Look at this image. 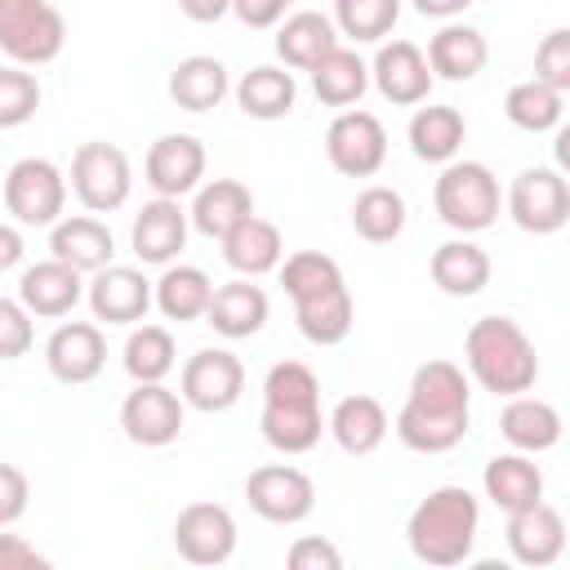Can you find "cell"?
I'll use <instances>...</instances> for the list:
<instances>
[{"label":"cell","instance_id":"2e32d148","mask_svg":"<svg viewBox=\"0 0 570 570\" xmlns=\"http://www.w3.org/2000/svg\"><path fill=\"white\" fill-rule=\"evenodd\" d=\"M205 142L196 134H160L151 147H147V160H142V178L156 196H169V200H183L187 191H196L205 183Z\"/></svg>","mask_w":570,"mask_h":570},{"label":"cell","instance_id":"7c38bea8","mask_svg":"<svg viewBox=\"0 0 570 570\" xmlns=\"http://www.w3.org/2000/svg\"><path fill=\"white\" fill-rule=\"evenodd\" d=\"M245 392V365L236 352L227 347H200L183 361V374H178V396L183 405L200 410V414H223L240 401Z\"/></svg>","mask_w":570,"mask_h":570},{"label":"cell","instance_id":"4dcf8cb0","mask_svg":"<svg viewBox=\"0 0 570 570\" xmlns=\"http://www.w3.org/2000/svg\"><path fill=\"white\" fill-rule=\"evenodd\" d=\"M485 62H490V45H485V36H481L476 27H468V22H445V27L428 40V67H432L436 80L463 85V80L481 76Z\"/></svg>","mask_w":570,"mask_h":570},{"label":"cell","instance_id":"83f0119b","mask_svg":"<svg viewBox=\"0 0 570 570\" xmlns=\"http://www.w3.org/2000/svg\"><path fill=\"white\" fill-rule=\"evenodd\" d=\"M338 40V27L330 13H316V9H298L289 18L276 22V58L289 67V71H312Z\"/></svg>","mask_w":570,"mask_h":570},{"label":"cell","instance_id":"4fadbf2b","mask_svg":"<svg viewBox=\"0 0 570 570\" xmlns=\"http://www.w3.org/2000/svg\"><path fill=\"white\" fill-rule=\"evenodd\" d=\"M245 499L249 508L272 521V525H298L316 508V485L303 468L294 463H263L245 476Z\"/></svg>","mask_w":570,"mask_h":570},{"label":"cell","instance_id":"52a82bcc","mask_svg":"<svg viewBox=\"0 0 570 570\" xmlns=\"http://www.w3.org/2000/svg\"><path fill=\"white\" fill-rule=\"evenodd\" d=\"M67 45V18L49 0H0V53L18 67H45Z\"/></svg>","mask_w":570,"mask_h":570},{"label":"cell","instance_id":"6da1fadb","mask_svg":"<svg viewBox=\"0 0 570 570\" xmlns=\"http://www.w3.org/2000/svg\"><path fill=\"white\" fill-rule=\"evenodd\" d=\"M468 423H472V383L463 365L445 356L423 361L392 423L401 445L414 454H445L468 436Z\"/></svg>","mask_w":570,"mask_h":570},{"label":"cell","instance_id":"7dc6e473","mask_svg":"<svg viewBox=\"0 0 570 570\" xmlns=\"http://www.w3.org/2000/svg\"><path fill=\"white\" fill-rule=\"evenodd\" d=\"M0 570H49V557L22 534H0Z\"/></svg>","mask_w":570,"mask_h":570},{"label":"cell","instance_id":"e0dca14e","mask_svg":"<svg viewBox=\"0 0 570 570\" xmlns=\"http://www.w3.org/2000/svg\"><path fill=\"white\" fill-rule=\"evenodd\" d=\"M432 67L428 53L414 40H379V53L370 62V85L392 102V107H419L432 94Z\"/></svg>","mask_w":570,"mask_h":570},{"label":"cell","instance_id":"8fae6325","mask_svg":"<svg viewBox=\"0 0 570 570\" xmlns=\"http://www.w3.org/2000/svg\"><path fill=\"white\" fill-rule=\"evenodd\" d=\"M325 156L343 178H374L387 160V129L374 111L343 107L325 129Z\"/></svg>","mask_w":570,"mask_h":570},{"label":"cell","instance_id":"d4e9b609","mask_svg":"<svg viewBox=\"0 0 570 570\" xmlns=\"http://www.w3.org/2000/svg\"><path fill=\"white\" fill-rule=\"evenodd\" d=\"M49 249H53V258H62L80 276H89V272L111 263L116 236L98 214H67V218H58L49 227Z\"/></svg>","mask_w":570,"mask_h":570},{"label":"cell","instance_id":"d6a6232c","mask_svg":"<svg viewBox=\"0 0 570 570\" xmlns=\"http://www.w3.org/2000/svg\"><path fill=\"white\" fill-rule=\"evenodd\" d=\"M405 138H410V151H414L419 160L445 165V160L459 156V147H463V138H468V120H463V111L450 107V102H428V107H419V111L410 116Z\"/></svg>","mask_w":570,"mask_h":570},{"label":"cell","instance_id":"5b68a950","mask_svg":"<svg viewBox=\"0 0 570 570\" xmlns=\"http://www.w3.org/2000/svg\"><path fill=\"white\" fill-rule=\"evenodd\" d=\"M463 365L468 379L494 396L530 392L539 379V352L512 316H476L463 334Z\"/></svg>","mask_w":570,"mask_h":570},{"label":"cell","instance_id":"484cf974","mask_svg":"<svg viewBox=\"0 0 570 570\" xmlns=\"http://www.w3.org/2000/svg\"><path fill=\"white\" fill-rule=\"evenodd\" d=\"M218 245H223V263H227L236 276H249V281L276 272L281 258H285L281 227L267 223V218H258V214H245Z\"/></svg>","mask_w":570,"mask_h":570},{"label":"cell","instance_id":"9c48e42d","mask_svg":"<svg viewBox=\"0 0 570 570\" xmlns=\"http://www.w3.org/2000/svg\"><path fill=\"white\" fill-rule=\"evenodd\" d=\"M71 191L89 214H116L134 191V165L116 142L89 138L71 151Z\"/></svg>","mask_w":570,"mask_h":570},{"label":"cell","instance_id":"ab89813d","mask_svg":"<svg viewBox=\"0 0 570 570\" xmlns=\"http://www.w3.org/2000/svg\"><path fill=\"white\" fill-rule=\"evenodd\" d=\"M503 116L517 125V129H525V134H548V129H557L561 125V116H566V94H557L552 85H543V80H517L508 94H503Z\"/></svg>","mask_w":570,"mask_h":570},{"label":"cell","instance_id":"ffe728a7","mask_svg":"<svg viewBox=\"0 0 570 570\" xmlns=\"http://www.w3.org/2000/svg\"><path fill=\"white\" fill-rule=\"evenodd\" d=\"M503 539H508V552L517 566H552L561 552H566V517L552 508V503H525L517 512H508V525H503Z\"/></svg>","mask_w":570,"mask_h":570},{"label":"cell","instance_id":"d6986e66","mask_svg":"<svg viewBox=\"0 0 570 570\" xmlns=\"http://www.w3.org/2000/svg\"><path fill=\"white\" fill-rule=\"evenodd\" d=\"M45 365L67 387L94 383L102 374V365H107V338H102V330L94 321H62L45 338Z\"/></svg>","mask_w":570,"mask_h":570},{"label":"cell","instance_id":"bcb514c9","mask_svg":"<svg viewBox=\"0 0 570 570\" xmlns=\"http://www.w3.org/2000/svg\"><path fill=\"white\" fill-rule=\"evenodd\" d=\"M31 503V481L18 463H0V530L13 525Z\"/></svg>","mask_w":570,"mask_h":570},{"label":"cell","instance_id":"8d00e7d4","mask_svg":"<svg viewBox=\"0 0 570 570\" xmlns=\"http://www.w3.org/2000/svg\"><path fill=\"white\" fill-rule=\"evenodd\" d=\"M227 94H232V76L209 53H191V58L174 62V71H169V98L183 111H214Z\"/></svg>","mask_w":570,"mask_h":570},{"label":"cell","instance_id":"b9f144b4","mask_svg":"<svg viewBox=\"0 0 570 570\" xmlns=\"http://www.w3.org/2000/svg\"><path fill=\"white\" fill-rule=\"evenodd\" d=\"M40 111V80L31 67H0V129H18Z\"/></svg>","mask_w":570,"mask_h":570},{"label":"cell","instance_id":"30bf717a","mask_svg":"<svg viewBox=\"0 0 570 570\" xmlns=\"http://www.w3.org/2000/svg\"><path fill=\"white\" fill-rule=\"evenodd\" d=\"M512 223L530 236H552L570 223V183L561 169L552 165H530L512 178L508 196H503Z\"/></svg>","mask_w":570,"mask_h":570},{"label":"cell","instance_id":"c3c4849f","mask_svg":"<svg viewBox=\"0 0 570 570\" xmlns=\"http://www.w3.org/2000/svg\"><path fill=\"white\" fill-rule=\"evenodd\" d=\"M285 0H232V13L249 27V31H267V27H276L281 18H285Z\"/></svg>","mask_w":570,"mask_h":570},{"label":"cell","instance_id":"f546056e","mask_svg":"<svg viewBox=\"0 0 570 570\" xmlns=\"http://www.w3.org/2000/svg\"><path fill=\"white\" fill-rule=\"evenodd\" d=\"M245 214H254V191L236 178H209L196 187L191 196V209H187V223L209 236V240H223Z\"/></svg>","mask_w":570,"mask_h":570},{"label":"cell","instance_id":"60d3db41","mask_svg":"<svg viewBox=\"0 0 570 570\" xmlns=\"http://www.w3.org/2000/svg\"><path fill=\"white\" fill-rule=\"evenodd\" d=\"M334 27L338 36L356 40V45H379L383 36H392L396 18H401V0H334Z\"/></svg>","mask_w":570,"mask_h":570},{"label":"cell","instance_id":"ac0fdd59","mask_svg":"<svg viewBox=\"0 0 570 570\" xmlns=\"http://www.w3.org/2000/svg\"><path fill=\"white\" fill-rule=\"evenodd\" d=\"M85 303L94 312V321L107 325H138L151 307V281L138 267L125 263H107L98 272H89L85 281Z\"/></svg>","mask_w":570,"mask_h":570},{"label":"cell","instance_id":"3957f363","mask_svg":"<svg viewBox=\"0 0 570 570\" xmlns=\"http://www.w3.org/2000/svg\"><path fill=\"white\" fill-rule=\"evenodd\" d=\"M263 441L276 454H307L321 445L325 414H321V379L303 361H276L263 379Z\"/></svg>","mask_w":570,"mask_h":570},{"label":"cell","instance_id":"1f68e13d","mask_svg":"<svg viewBox=\"0 0 570 570\" xmlns=\"http://www.w3.org/2000/svg\"><path fill=\"white\" fill-rule=\"evenodd\" d=\"M232 98L236 107L249 116V120H285L298 102V85H294V71L289 67H249L236 85H232Z\"/></svg>","mask_w":570,"mask_h":570},{"label":"cell","instance_id":"cb8c5ba5","mask_svg":"<svg viewBox=\"0 0 570 570\" xmlns=\"http://www.w3.org/2000/svg\"><path fill=\"white\" fill-rule=\"evenodd\" d=\"M267 312H272L267 289L254 285L249 276H236L227 285H214L209 307H205V321L214 325V334H223V338L236 343V338H254L267 325Z\"/></svg>","mask_w":570,"mask_h":570},{"label":"cell","instance_id":"8992f818","mask_svg":"<svg viewBox=\"0 0 570 570\" xmlns=\"http://www.w3.org/2000/svg\"><path fill=\"white\" fill-rule=\"evenodd\" d=\"M432 205L450 232L476 236V232L494 227L503 191H499V178L485 160H459L454 156L441 165V178L432 183Z\"/></svg>","mask_w":570,"mask_h":570},{"label":"cell","instance_id":"277c9868","mask_svg":"<svg viewBox=\"0 0 570 570\" xmlns=\"http://www.w3.org/2000/svg\"><path fill=\"white\" fill-rule=\"evenodd\" d=\"M476 530H481L476 494L468 485H436L414 503V512L405 521V543H410L414 561L450 570L472 557Z\"/></svg>","mask_w":570,"mask_h":570},{"label":"cell","instance_id":"d590c367","mask_svg":"<svg viewBox=\"0 0 570 570\" xmlns=\"http://www.w3.org/2000/svg\"><path fill=\"white\" fill-rule=\"evenodd\" d=\"M307 76H312V94L325 107H338V111L361 102L365 89H370V62L356 49H347V45H334Z\"/></svg>","mask_w":570,"mask_h":570},{"label":"cell","instance_id":"f35d334b","mask_svg":"<svg viewBox=\"0 0 570 570\" xmlns=\"http://www.w3.org/2000/svg\"><path fill=\"white\" fill-rule=\"evenodd\" d=\"M120 361H125V374L134 383H165L178 365V343L165 325H134Z\"/></svg>","mask_w":570,"mask_h":570},{"label":"cell","instance_id":"ba28073f","mask_svg":"<svg viewBox=\"0 0 570 570\" xmlns=\"http://www.w3.org/2000/svg\"><path fill=\"white\" fill-rule=\"evenodd\" d=\"M4 209L22 227H53L67 209V174L49 156H22L0 183Z\"/></svg>","mask_w":570,"mask_h":570},{"label":"cell","instance_id":"f6af8a7d","mask_svg":"<svg viewBox=\"0 0 570 570\" xmlns=\"http://www.w3.org/2000/svg\"><path fill=\"white\" fill-rule=\"evenodd\" d=\"M289 570H343V552L325 534H298L285 552Z\"/></svg>","mask_w":570,"mask_h":570},{"label":"cell","instance_id":"7bdbcfd3","mask_svg":"<svg viewBox=\"0 0 570 570\" xmlns=\"http://www.w3.org/2000/svg\"><path fill=\"white\" fill-rule=\"evenodd\" d=\"M534 80L552 85L557 94H570V27H552L534 45Z\"/></svg>","mask_w":570,"mask_h":570},{"label":"cell","instance_id":"7a4b0ae2","mask_svg":"<svg viewBox=\"0 0 570 570\" xmlns=\"http://www.w3.org/2000/svg\"><path fill=\"white\" fill-rule=\"evenodd\" d=\"M281 285L285 294L294 298V321H298V334L316 347H334L352 334V321H356V303H352V289L343 281V267L321 254V249H298L289 258H281Z\"/></svg>","mask_w":570,"mask_h":570},{"label":"cell","instance_id":"ee69618b","mask_svg":"<svg viewBox=\"0 0 570 570\" xmlns=\"http://www.w3.org/2000/svg\"><path fill=\"white\" fill-rule=\"evenodd\" d=\"M31 343H36L31 312H27L18 298H4V294H0V361H18V356H27Z\"/></svg>","mask_w":570,"mask_h":570},{"label":"cell","instance_id":"836d02e7","mask_svg":"<svg viewBox=\"0 0 570 570\" xmlns=\"http://www.w3.org/2000/svg\"><path fill=\"white\" fill-rule=\"evenodd\" d=\"M481 485H485V499L503 512H517V508L543 499V472H539L534 454H521V450L494 454L481 472Z\"/></svg>","mask_w":570,"mask_h":570},{"label":"cell","instance_id":"9a60e30c","mask_svg":"<svg viewBox=\"0 0 570 570\" xmlns=\"http://www.w3.org/2000/svg\"><path fill=\"white\" fill-rule=\"evenodd\" d=\"M174 548L187 566H223L236 552V517L223 503H187L174 517Z\"/></svg>","mask_w":570,"mask_h":570},{"label":"cell","instance_id":"e575fe53","mask_svg":"<svg viewBox=\"0 0 570 570\" xmlns=\"http://www.w3.org/2000/svg\"><path fill=\"white\" fill-rule=\"evenodd\" d=\"M214 281L196 263H165L160 281H151V303L160 307L165 321H200L209 307Z\"/></svg>","mask_w":570,"mask_h":570},{"label":"cell","instance_id":"816d5d0a","mask_svg":"<svg viewBox=\"0 0 570 570\" xmlns=\"http://www.w3.org/2000/svg\"><path fill=\"white\" fill-rule=\"evenodd\" d=\"M410 4H414L423 18H441V22H454V18H459V13H463L472 0H410Z\"/></svg>","mask_w":570,"mask_h":570},{"label":"cell","instance_id":"44dd1931","mask_svg":"<svg viewBox=\"0 0 570 570\" xmlns=\"http://www.w3.org/2000/svg\"><path fill=\"white\" fill-rule=\"evenodd\" d=\"M80 298H85V276L76 267H67L62 258H53V254L22 267V276H18V303L40 321L71 316Z\"/></svg>","mask_w":570,"mask_h":570},{"label":"cell","instance_id":"681fc988","mask_svg":"<svg viewBox=\"0 0 570 570\" xmlns=\"http://www.w3.org/2000/svg\"><path fill=\"white\" fill-rule=\"evenodd\" d=\"M22 254H27V245H22V232H18L13 223H0V272L18 267V263H22Z\"/></svg>","mask_w":570,"mask_h":570},{"label":"cell","instance_id":"f1b7e54d","mask_svg":"<svg viewBox=\"0 0 570 570\" xmlns=\"http://www.w3.org/2000/svg\"><path fill=\"white\" fill-rule=\"evenodd\" d=\"M428 272H432V285H436L441 294H450V298H472V294H481V289L490 285V272H494V267H490V254H485L476 240L454 236V240H445V245L432 249Z\"/></svg>","mask_w":570,"mask_h":570},{"label":"cell","instance_id":"f5cc1de1","mask_svg":"<svg viewBox=\"0 0 570 570\" xmlns=\"http://www.w3.org/2000/svg\"><path fill=\"white\" fill-rule=\"evenodd\" d=\"M285 4H298V0H285Z\"/></svg>","mask_w":570,"mask_h":570},{"label":"cell","instance_id":"603a6c76","mask_svg":"<svg viewBox=\"0 0 570 570\" xmlns=\"http://www.w3.org/2000/svg\"><path fill=\"white\" fill-rule=\"evenodd\" d=\"M387 428H392V419H387L383 401L370 396V392L343 396V401L330 410V419H325V432H330L334 445H338L343 454H352V459L374 454V450L387 441Z\"/></svg>","mask_w":570,"mask_h":570},{"label":"cell","instance_id":"7402d4cb","mask_svg":"<svg viewBox=\"0 0 570 570\" xmlns=\"http://www.w3.org/2000/svg\"><path fill=\"white\" fill-rule=\"evenodd\" d=\"M187 209L169 196H151L138 214H134V227H129V249L138 254V263H151V267H165L183 254L187 245Z\"/></svg>","mask_w":570,"mask_h":570},{"label":"cell","instance_id":"74e56055","mask_svg":"<svg viewBox=\"0 0 570 570\" xmlns=\"http://www.w3.org/2000/svg\"><path fill=\"white\" fill-rule=\"evenodd\" d=\"M352 232L370 245H392L405 232V196L396 187H365L352 200Z\"/></svg>","mask_w":570,"mask_h":570},{"label":"cell","instance_id":"4316f807","mask_svg":"<svg viewBox=\"0 0 570 570\" xmlns=\"http://www.w3.org/2000/svg\"><path fill=\"white\" fill-rule=\"evenodd\" d=\"M499 436L521 454H543L561 441V410L543 396L517 392V396H508V405L499 414Z\"/></svg>","mask_w":570,"mask_h":570},{"label":"cell","instance_id":"f907efd6","mask_svg":"<svg viewBox=\"0 0 570 570\" xmlns=\"http://www.w3.org/2000/svg\"><path fill=\"white\" fill-rule=\"evenodd\" d=\"M178 9L191 22H218L223 13H232V0H178Z\"/></svg>","mask_w":570,"mask_h":570},{"label":"cell","instance_id":"5bb4252c","mask_svg":"<svg viewBox=\"0 0 570 570\" xmlns=\"http://www.w3.org/2000/svg\"><path fill=\"white\" fill-rule=\"evenodd\" d=\"M183 419H187V405L165 383H134V392H125V401H120V428L142 450L174 445L183 432Z\"/></svg>","mask_w":570,"mask_h":570}]
</instances>
